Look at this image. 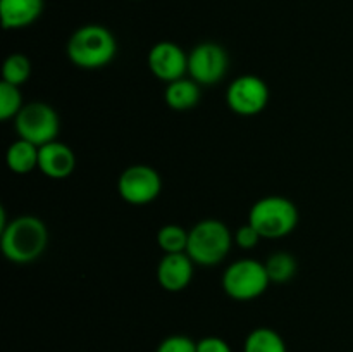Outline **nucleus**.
I'll use <instances>...</instances> for the list:
<instances>
[{
  "instance_id": "f257e3e1",
  "label": "nucleus",
  "mask_w": 353,
  "mask_h": 352,
  "mask_svg": "<svg viewBox=\"0 0 353 352\" xmlns=\"http://www.w3.org/2000/svg\"><path fill=\"white\" fill-rule=\"evenodd\" d=\"M48 245L47 224L33 214L14 217L0 230V248L7 261L30 264L43 255Z\"/></svg>"
},
{
  "instance_id": "f03ea898",
  "label": "nucleus",
  "mask_w": 353,
  "mask_h": 352,
  "mask_svg": "<svg viewBox=\"0 0 353 352\" xmlns=\"http://www.w3.org/2000/svg\"><path fill=\"white\" fill-rule=\"evenodd\" d=\"M65 54L76 68L88 71L102 69L116 57V37L102 24H83L69 37Z\"/></svg>"
},
{
  "instance_id": "7ed1b4c3",
  "label": "nucleus",
  "mask_w": 353,
  "mask_h": 352,
  "mask_svg": "<svg viewBox=\"0 0 353 352\" xmlns=\"http://www.w3.org/2000/svg\"><path fill=\"white\" fill-rule=\"evenodd\" d=\"M234 235L226 223L216 217H205L188 230L186 254L199 266H217L228 257Z\"/></svg>"
},
{
  "instance_id": "20e7f679",
  "label": "nucleus",
  "mask_w": 353,
  "mask_h": 352,
  "mask_svg": "<svg viewBox=\"0 0 353 352\" xmlns=\"http://www.w3.org/2000/svg\"><path fill=\"white\" fill-rule=\"evenodd\" d=\"M299 209L295 202L283 195H265L255 200L248 211V223L262 238L278 240L293 233L299 224Z\"/></svg>"
},
{
  "instance_id": "39448f33",
  "label": "nucleus",
  "mask_w": 353,
  "mask_h": 352,
  "mask_svg": "<svg viewBox=\"0 0 353 352\" xmlns=\"http://www.w3.org/2000/svg\"><path fill=\"white\" fill-rule=\"evenodd\" d=\"M271 285L264 262L252 257L231 262L223 273L221 286L230 299L238 302H250L264 295Z\"/></svg>"
},
{
  "instance_id": "423d86ee",
  "label": "nucleus",
  "mask_w": 353,
  "mask_h": 352,
  "mask_svg": "<svg viewBox=\"0 0 353 352\" xmlns=\"http://www.w3.org/2000/svg\"><path fill=\"white\" fill-rule=\"evenodd\" d=\"M17 137L31 141L37 147L50 144L57 140L61 130L59 114L50 104L47 102H30L24 104L23 109L14 117Z\"/></svg>"
},
{
  "instance_id": "0eeeda50",
  "label": "nucleus",
  "mask_w": 353,
  "mask_h": 352,
  "mask_svg": "<svg viewBox=\"0 0 353 352\" xmlns=\"http://www.w3.org/2000/svg\"><path fill=\"white\" fill-rule=\"evenodd\" d=\"M162 192V178L148 164H131L117 178V193L131 206L152 204Z\"/></svg>"
},
{
  "instance_id": "6e6552de",
  "label": "nucleus",
  "mask_w": 353,
  "mask_h": 352,
  "mask_svg": "<svg viewBox=\"0 0 353 352\" xmlns=\"http://www.w3.org/2000/svg\"><path fill=\"white\" fill-rule=\"evenodd\" d=\"M230 69V55L216 41H202L188 54V76L200 86H214L224 79Z\"/></svg>"
},
{
  "instance_id": "1a4fd4ad",
  "label": "nucleus",
  "mask_w": 353,
  "mask_h": 352,
  "mask_svg": "<svg viewBox=\"0 0 353 352\" xmlns=\"http://www.w3.org/2000/svg\"><path fill=\"white\" fill-rule=\"evenodd\" d=\"M226 104L238 116H257L269 104V86L261 76L241 75L230 83Z\"/></svg>"
},
{
  "instance_id": "9d476101",
  "label": "nucleus",
  "mask_w": 353,
  "mask_h": 352,
  "mask_svg": "<svg viewBox=\"0 0 353 352\" xmlns=\"http://www.w3.org/2000/svg\"><path fill=\"white\" fill-rule=\"evenodd\" d=\"M147 66L155 78L168 85L188 75V54L174 41H157L148 50Z\"/></svg>"
},
{
  "instance_id": "9b49d317",
  "label": "nucleus",
  "mask_w": 353,
  "mask_h": 352,
  "mask_svg": "<svg viewBox=\"0 0 353 352\" xmlns=\"http://www.w3.org/2000/svg\"><path fill=\"white\" fill-rule=\"evenodd\" d=\"M195 273V262L186 252L164 254L157 264V282L162 290L171 293L188 289Z\"/></svg>"
},
{
  "instance_id": "f8f14e48",
  "label": "nucleus",
  "mask_w": 353,
  "mask_h": 352,
  "mask_svg": "<svg viewBox=\"0 0 353 352\" xmlns=\"http://www.w3.org/2000/svg\"><path fill=\"white\" fill-rule=\"evenodd\" d=\"M76 155L64 141L54 140L40 147L38 169L50 179H65L74 173Z\"/></svg>"
},
{
  "instance_id": "ddd939ff",
  "label": "nucleus",
  "mask_w": 353,
  "mask_h": 352,
  "mask_svg": "<svg viewBox=\"0 0 353 352\" xmlns=\"http://www.w3.org/2000/svg\"><path fill=\"white\" fill-rule=\"evenodd\" d=\"M43 0H0V21L3 30L31 26L43 12Z\"/></svg>"
},
{
  "instance_id": "4468645a",
  "label": "nucleus",
  "mask_w": 353,
  "mask_h": 352,
  "mask_svg": "<svg viewBox=\"0 0 353 352\" xmlns=\"http://www.w3.org/2000/svg\"><path fill=\"white\" fill-rule=\"evenodd\" d=\"M200 97H202L200 85L192 78H179L168 83L164 90L165 104L169 109L178 110V113L195 109L200 102Z\"/></svg>"
},
{
  "instance_id": "2eb2a0df",
  "label": "nucleus",
  "mask_w": 353,
  "mask_h": 352,
  "mask_svg": "<svg viewBox=\"0 0 353 352\" xmlns=\"http://www.w3.org/2000/svg\"><path fill=\"white\" fill-rule=\"evenodd\" d=\"M38 154H40V147L23 138H17L7 148L6 164L16 175H28L34 168H38Z\"/></svg>"
},
{
  "instance_id": "dca6fc26",
  "label": "nucleus",
  "mask_w": 353,
  "mask_h": 352,
  "mask_svg": "<svg viewBox=\"0 0 353 352\" xmlns=\"http://www.w3.org/2000/svg\"><path fill=\"white\" fill-rule=\"evenodd\" d=\"M243 352H288V349L278 331L269 326H259L245 338Z\"/></svg>"
},
{
  "instance_id": "f3484780",
  "label": "nucleus",
  "mask_w": 353,
  "mask_h": 352,
  "mask_svg": "<svg viewBox=\"0 0 353 352\" xmlns=\"http://www.w3.org/2000/svg\"><path fill=\"white\" fill-rule=\"evenodd\" d=\"M264 264L265 269H268L271 283H278V285L290 282V280L296 275V269H299L295 255L283 251L274 252V254L269 255V257L265 259Z\"/></svg>"
},
{
  "instance_id": "a211bd4d",
  "label": "nucleus",
  "mask_w": 353,
  "mask_h": 352,
  "mask_svg": "<svg viewBox=\"0 0 353 352\" xmlns=\"http://www.w3.org/2000/svg\"><path fill=\"white\" fill-rule=\"evenodd\" d=\"M157 245L164 254L186 252V247H188V230L174 223L164 224L157 231Z\"/></svg>"
},
{
  "instance_id": "6ab92c4d",
  "label": "nucleus",
  "mask_w": 353,
  "mask_h": 352,
  "mask_svg": "<svg viewBox=\"0 0 353 352\" xmlns=\"http://www.w3.org/2000/svg\"><path fill=\"white\" fill-rule=\"evenodd\" d=\"M31 76V61L28 55L21 52H14L3 61L2 66V81L10 85L21 86L30 79Z\"/></svg>"
},
{
  "instance_id": "aec40b11",
  "label": "nucleus",
  "mask_w": 353,
  "mask_h": 352,
  "mask_svg": "<svg viewBox=\"0 0 353 352\" xmlns=\"http://www.w3.org/2000/svg\"><path fill=\"white\" fill-rule=\"evenodd\" d=\"M19 88L21 86L10 83H0V119L2 121L14 119L24 107Z\"/></svg>"
},
{
  "instance_id": "412c9836",
  "label": "nucleus",
  "mask_w": 353,
  "mask_h": 352,
  "mask_svg": "<svg viewBox=\"0 0 353 352\" xmlns=\"http://www.w3.org/2000/svg\"><path fill=\"white\" fill-rule=\"evenodd\" d=\"M155 352H196V342L186 335H169L157 345Z\"/></svg>"
},
{
  "instance_id": "4be33fe9",
  "label": "nucleus",
  "mask_w": 353,
  "mask_h": 352,
  "mask_svg": "<svg viewBox=\"0 0 353 352\" xmlns=\"http://www.w3.org/2000/svg\"><path fill=\"white\" fill-rule=\"evenodd\" d=\"M261 240V233H259L248 221L245 224H241V226L234 231V244L240 248H243V251H252V248L257 247Z\"/></svg>"
},
{
  "instance_id": "5701e85b",
  "label": "nucleus",
  "mask_w": 353,
  "mask_h": 352,
  "mask_svg": "<svg viewBox=\"0 0 353 352\" xmlns=\"http://www.w3.org/2000/svg\"><path fill=\"white\" fill-rule=\"evenodd\" d=\"M196 352H233L230 344L221 337H203L196 340Z\"/></svg>"
}]
</instances>
